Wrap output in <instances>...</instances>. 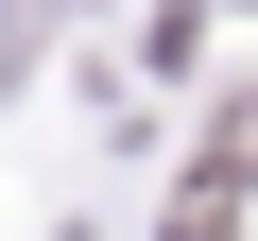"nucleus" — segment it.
<instances>
[{"mask_svg": "<svg viewBox=\"0 0 258 241\" xmlns=\"http://www.w3.org/2000/svg\"><path fill=\"white\" fill-rule=\"evenodd\" d=\"M207 172H224V190H241V172H258V86H241V103H224V155H207Z\"/></svg>", "mask_w": 258, "mask_h": 241, "instance_id": "2", "label": "nucleus"}, {"mask_svg": "<svg viewBox=\"0 0 258 241\" xmlns=\"http://www.w3.org/2000/svg\"><path fill=\"white\" fill-rule=\"evenodd\" d=\"M172 241H241V190H224V172H207V190H189V207H172Z\"/></svg>", "mask_w": 258, "mask_h": 241, "instance_id": "1", "label": "nucleus"}]
</instances>
